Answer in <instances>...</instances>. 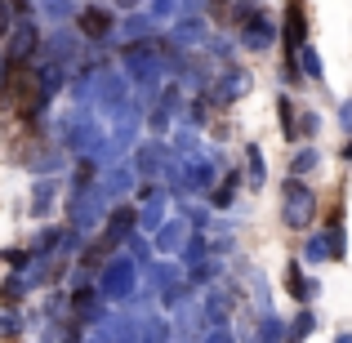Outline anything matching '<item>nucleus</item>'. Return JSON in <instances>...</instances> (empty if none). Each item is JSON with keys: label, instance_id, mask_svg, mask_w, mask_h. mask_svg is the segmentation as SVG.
Segmentation results:
<instances>
[{"label": "nucleus", "instance_id": "obj_1", "mask_svg": "<svg viewBox=\"0 0 352 343\" xmlns=\"http://www.w3.org/2000/svg\"><path fill=\"white\" fill-rule=\"evenodd\" d=\"M134 290H138V263L129 254L107 258L103 276H98V294H103V303H129Z\"/></svg>", "mask_w": 352, "mask_h": 343}, {"label": "nucleus", "instance_id": "obj_2", "mask_svg": "<svg viewBox=\"0 0 352 343\" xmlns=\"http://www.w3.org/2000/svg\"><path fill=\"white\" fill-rule=\"evenodd\" d=\"M63 143H67L76 156H94L98 147H103V129H98L94 112L76 107V112H72L67 120H63Z\"/></svg>", "mask_w": 352, "mask_h": 343}, {"label": "nucleus", "instance_id": "obj_3", "mask_svg": "<svg viewBox=\"0 0 352 343\" xmlns=\"http://www.w3.org/2000/svg\"><path fill=\"white\" fill-rule=\"evenodd\" d=\"M67 214H72V228L76 232H85V228H98L107 219V192L103 188H72V206H67Z\"/></svg>", "mask_w": 352, "mask_h": 343}, {"label": "nucleus", "instance_id": "obj_4", "mask_svg": "<svg viewBox=\"0 0 352 343\" xmlns=\"http://www.w3.org/2000/svg\"><path fill=\"white\" fill-rule=\"evenodd\" d=\"M94 98H98L103 112H116V107L129 103V80L116 76V71H98L94 76Z\"/></svg>", "mask_w": 352, "mask_h": 343}, {"label": "nucleus", "instance_id": "obj_5", "mask_svg": "<svg viewBox=\"0 0 352 343\" xmlns=\"http://www.w3.org/2000/svg\"><path fill=\"white\" fill-rule=\"evenodd\" d=\"M125 71L134 80H143V85H152V80L161 76V58H156V49H147V45H129L125 49Z\"/></svg>", "mask_w": 352, "mask_h": 343}, {"label": "nucleus", "instance_id": "obj_6", "mask_svg": "<svg viewBox=\"0 0 352 343\" xmlns=\"http://www.w3.org/2000/svg\"><path fill=\"white\" fill-rule=\"evenodd\" d=\"M76 32L85 36V41H107V36H112V9L85 5V9L76 14Z\"/></svg>", "mask_w": 352, "mask_h": 343}, {"label": "nucleus", "instance_id": "obj_7", "mask_svg": "<svg viewBox=\"0 0 352 343\" xmlns=\"http://www.w3.org/2000/svg\"><path fill=\"white\" fill-rule=\"evenodd\" d=\"M5 41H9V58H14V63H27L36 54V41H41V36H36V23H32V18H23V23L9 27Z\"/></svg>", "mask_w": 352, "mask_h": 343}, {"label": "nucleus", "instance_id": "obj_8", "mask_svg": "<svg viewBox=\"0 0 352 343\" xmlns=\"http://www.w3.org/2000/svg\"><path fill=\"white\" fill-rule=\"evenodd\" d=\"M134 223H138L134 210H112V219H107V232H103V250H112V245H120V241H129Z\"/></svg>", "mask_w": 352, "mask_h": 343}, {"label": "nucleus", "instance_id": "obj_9", "mask_svg": "<svg viewBox=\"0 0 352 343\" xmlns=\"http://www.w3.org/2000/svg\"><path fill=\"white\" fill-rule=\"evenodd\" d=\"M129 188H134V170H129V165H112L107 179H103V192L107 197H125Z\"/></svg>", "mask_w": 352, "mask_h": 343}, {"label": "nucleus", "instance_id": "obj_10", "mask_svg": "<svg viewBox=\"0 0 352 343\" xmlns=\"http://www.w3.org/2000/svg\"><path fill=\"white\" fill-rule=\"evenodd\" d=\"M54 192H58V183H54V179H41V183L32 188V214H36V219H45V214H50Z\"/></svg>", "mask_w": 352, "mask_h": 343}, {"label": "nucleus", "instance_id": "obj_11", "mask_svg": "<svg viewBox=\"0 0 352 343\" xmlns=\"http://www.w3.org/2000/svg\"><path fill=\"white\" fill-rule=\"evenodd\" d=\"M308 206H312V201H308V192H303V188L285 192V219H290V223H303V219H308Z\"/></svg>", "mask_w": 352, "mask_h": 343}, {"label": "nucleus", "instance_id": "obj_12", "mask_svg": "<svg viewBox=\"0 0 352 343\" xmlns=\"http://www.w3.org/2000/svg\"><path fill=\"white\" fill-rule=\"evenodd\" d=\"M36 85H41V94H45V98L58 94V89H63V63H45V67L36 71Z\"/></svg>", "mask_w": 352, "mask_h": 343}, {"label": "nucleus", "instance_id": "obj_13", "mask_svg": "<svg viewBox=\"0 0 352 343\" xmlns=\"http://www.w3.org/2000/svg\"><path fill=\"white\" fill-rule=\"evenodd\" d=\"M161 214H165L161 192H147V206H143V214H138V223H143L147 232H156V228H161Z\"/></svg>", "mask_w": 352, "mask_h": 343}, {"label": "nucleus", "instance_id": "obj_14", "mask_svg": "<svg viewBox=\"0 0 352 343\" xmlns=\"http://www.w3.org/2000/svg\"><path fill=\"white\" fill-rule=\"evenodd\" d=\"M72 58H76V41H72L67 32H58L50 41V63H72Z\"/></svg>", "mask_w": 352, "mask_h": 343}, {"label": "nucleus", "instance_id": "obj_15", "mask_svg": "<svg viewBox=\"0 0 352 343\" xmlns=\"http://www.w3.org/2000/svg\"><path fill=\"white\" fill-rule=\"evenodd\" d=\"M27 290H32V285H27V276L14 272V276H5V285H0V299H5V303H18Z\"/></svg>", "mask_w": 352, "mask_h": 343}, {"label": "nucleus", "instance_id": "obj_16", "mask_svg": "<svg viewBox=\"0 0 352 343\" xmlns=\"http://www.w3.org/2000/svg\"><path fill=\"white\" fill-rule=\"evenodd\" d=\"M156 165H161V143H147V147H138V156H134V170H143V174H156Z\"/></svg>", "mask_w": 352, "mask_h": 343}, {"label": "nucleus", "instance_id": "obj_17", "mask_svg": "<svg viewBox=\"0 0 352 343\" xmlns=\"http://www.w3.org/2000/svg\"><path fill=\"white\" fill-rule=\"evenodd\" d=\"M285 36H290V41H285L290 49H294V45H303V9H299V5H290V18H285Z\"/></svg>", "mask_w": 352, "mask_h": 343}, {"label": "nucleus", "instance_id": "obj_18", "mask_svg": "<svg viewBox=\"0 0 352 343\" xmlns=\"http://www.w3.org/2000/svg\"><path fill=\"white\" fill-rule=\"evenodd\" d=\"M165 339H170V326H165V321H156V317L138 330V343H165Z\"/></svg>", "mask_w": 352, "mask_h": 343}, {"label": "nucleus", "instance_id": "obj_19", "mask_svg": "<svg viewBox=\"0 0 352 343\" xmlns=\"http://www.w3.org/2000/svg\"><path fill=\"white\" fill-rule=\"evenodd\" d=\"M107 339H112V343H134V321H129V317H116L112 326H107Z\"/></svg>", "mask_w": 352, "mask_h": 343}, {"label": "nucleus", "instance_id": "obj_20", "mask_svg": "<svg viewBox=\"0 0 352 343\" xmlns=\"http://www.w3.org/2000/svg\"><path fill=\"white\" fill-rule=\"evenodd\" d=\"M267 36H272V27H267L263 18H254V23L245 27V45H254V49H263V45H267Z\"/></svg>", "mask_w": 352, "mask_h": 343}, {"label": "nucleus", "instance_id": "obj_21", "mask_svg": "<svg viewBox=\"0 0 352 343\" xmlns=\"http://www.w3.org/2000/svg\"><path fill=\"white\" fill-rule=\"evenodd\" d=\"M179 241H183V223H165L161 232H156V245L161 250H174Z\"/></svg>", "mask_w": 352, "mask_h": 343}, {"label": "nucleus", "instance_id": "obj_22", "mask_svg": "<svg viewBox=\"0 0 352 343\" xmlns=\"http://www.w3.org/2000/svg\"><path fill=\"white\" fill-rule=\"evenodd\" d=\"M18 330H23V321H18V312H9V308H0V335L5 339H14Z\"/></svg>", "mask_w": 352, "mask_h": 343}, {"label": "nucleus", "instance_id": "obj_23", "mask_svg": "<svg viewBox=\"0 0 352 343\" xmlns=\"http://www.w3.org/2000/svg\"><path fill=\"white\" fill-rule=\"evenodd\" d=\"M143 32H152V23H147L143 14H134V18H125V27H120V36H143Z\"/></svg>", "mask_w": 352, "mask_h": 343}, {"label": "nucleus", "instance_id": "obj_24", "mask_svg": "<svg viewBox=\"0 0 352 343\" xmlns=\"http://www.w3.org/2000/svg\"><path fill=\"white\" fill-rule=\"evenodd\" d=\"M45 14H50V18H67L72 14V0H45Z\"/></svg>", "mask_w": 352, "mask_h": 343}, {"label": "nucleus", "instance_id": "obj_25", "mask_svg": "<svg viewBox=\"0 0 352 343\" xmlns=\"http://www.w3.org/2000/svg\"><path fill=\"white\" fill-rule=\"evenodd\" d=\"M147 281H152V285H170L174 281V267H152V272H147Z\"/></svg>", "mask_w": 352, "mask_h": 343}, {"label": "nucleus", "instance_id": "obj_26", "mask_svg": "<svg viewBox=\"0 0 352 343\" xmlns=\"http://www.w3.org/2000/svg\"><path fill=\"white\" fill-rule=\"evenodd\" d=\"M9 27H14V9L0 5V36H9Z\"/></svg>", "mask_w": 352, "mask_h": 343}, {"label": "nucleus", "instance_id": "obj_27", "mask_svg": "<svg viewBox=\"0 0 352 343\" xmlns=\"http://www.w3.org/2000/svg\"><path fill=\"white\" fill-rule=\"evenodd\" d=\"M9 9H14V14H23V18H27V14H32V0H9Z\"/></svg>", "mask_w": 352, "mask_h": 343}, {"label": "nucleus", "instance_id": "obj_28", "mask_svg": "<svg viewBox=\"0 0 352 343\" xmlns=\"http://www.w3.org/2000/svg\"><path fill=\"white\" fill-rule=\"evenodd\" d=\"M41 343H63V330H58V326H50V330L41 335Z\"/></svg>", "mask_w": 352, "mask_h": 343}, {"label": "nucleus", "instance_id": "obj_29", "mask_svg": "<svg viewBox=\"0 0 352 343\" xmlns=\"http://www.w3.org/2000/svg\"><path fill=\"white\" fill-rule=\"evenodd\" d=\"M152 9H156V14H170V9H174V0H156Z\"/></svg>", "mask_w": 352, "mask_h": 343}, {"label": "nucleus", "instance_id": "obj_30", "mask_svg": "<svg viewBox=\"0 0 352 343\" xmlns=\"http://www.w3.org/2000/svg\"><path fill=\"white\" fill-rule=\"evenodd\" d=\"M5 71H9V58H0V76H5Z\"/></svg>", "mask_w": 352, "mask_h": 343}, {"label": "nucleus", "instance_id": "obj_31", "mask_svg": "<svg viewBox=\"0 0 352 343\" xmlns=\"http://www.w3.org/2000/svg\"><path fill=\"white\" fill-rule=\"evenodd\" d=\"M89 343H107V335H94V339H89Z\"/></svg>", "mask_w": 352, "mask_h": 343}, {"label": "nucleus", "instance_id": "obj_32", "mask_svg": "<svg viewBox=\"0 0 352 343\" xmlns=\"http://www.w3.org/2000/svg\"><path fill=\"white\" fill-rule=\"evenodd\" d=\"M116 5H125V9H129V5H138V0H116Z\"/></svg>", "mask_w": 352, "mask_h": 343}, {"label": "nucleus", "instance_id": "obj_33", "mask_svg": "<svg viewBox=\"0 0 352 343\" xmlns=\"http://www.w3.org/2000/svg\"><path fill=\"white\" fill-rule=\"evenodd\" d=\"M210 343H228V339H210Z\"/></svg>", "mask_w": 352, "mask_h": 343}]
</instances>
